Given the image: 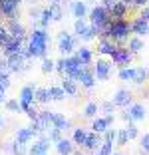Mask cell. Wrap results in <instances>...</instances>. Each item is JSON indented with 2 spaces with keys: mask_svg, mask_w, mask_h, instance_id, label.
<instances>
[{
  "mask_svg": "<svg viewBox=\"0 0 149 155\" xmlns=\"http://www.w3.org/2000/svg\"><path fill=\"white\" fill-rule=\"evenodd\" d=\"M131 30V24L123 18H113L111 26H109V40L113 42H125L127 34Z\"/></svg>",
  "mask_w": 149,
  "mask_h": 155,
  "instance_id": "obj_1",
  "label": "cell"
},
{
  "mask_svg": "<svg viewBox=\"0 0 149 155\" xmlns=\"http://www.w3.org/2000/svg\"><path fill=\"white\" fill-rule=\"evenodd\" d=\"M78 40H80L78 36H72V34H68V32H60V36H58V52L64 56V58L72 56L74 52L78 50Z\"/></svg>",
  "mask_w": 149,
  "mask_h": 155,
  "instance_id": "obj_2",
  "label": "cell"
},
{
  "mask_svg": "<svg viewBox=\"0 0 149 155\" xmlns=\"http://www.w3.org/2000/svg\"><path fill=\"white\" fill-rule=\"evenodd\" d=\"M6 60H8L10 68H12V74H22V72H26V70H28L30 56L26 54V50H22V52H16V54L6 56Z\"/></svg>",
  "mask_w": 149,
  "mask_h": 155,
  "instance_id": "obj_3",
  "label": "cell"
},
{
  "mask_svg": "<svg viewBox=\"0 0 149 155\" xmlns=\"http://www.w3.org/2000/svg\"><path fill=\"white\" fill-rule=\"evenodd\" d=\"M26 54L30 56V58H48V42H40V40H34V38H30L26 44Z\"/></svg>",
  "mask_w": 149,
  "mask_h": 155,
  "instance_id": "obj_4",
  "label": "cell"
},
{
  "mask_svg": "<svg viewBox=\"0 0 149 155\" xmlns=\"http://www.w3.org/2000/svg\"><path fill=\"white\" fill-rule=\"evenodd\" d=\"M34 101H36V87L24 86L22 91H20V107H22V111H28Z\"/></svg>",
  "mask_w": 149,
  "mask_h": 155,
  "instance_id": "obj_5",
  "label": "cell"
},
{
  "mask_svg": "<svg viewBox=\"0 0 149 155\" xmlns=\"http://www.w3.org/2000/svg\"><path fill=\"white\" fill-rule=\"evenodd\" d=\"M50 145H52V139L48 135H42L38 141H34V145L28 147V155H44L48 153Z\"/></svg>",
  "mask_w": 149,
  "mask_h": 155,
  "instance_id": "obj_6",
  "label": "cell"
},
{
  "mask_svg": "<svg viewBox=\"0 0 149 155\" xmlns=\"http://www.w3.org/2000/svg\"><path fill=\"white\" fill-rule=\"evenodd\" d=\"M131 58H133V52H131L129 48H119V46H118V50L111 54V60L118 66H121V68H125V66L129 64Z\"/></svg>",
  "mask_w": 149,
  "mask_h": 155,
  "instance_id": "obj_7",
  "label": "cell"
},
{
  "mask_svg": "<svg viewBox=\"0 0 149 155\" xmlns=\"http://www.w3.org/2000/svg\"><path fill=\"white\" fill-rule=\"evenodd\" d=\"M109 72H111V64L109 62H105V60H98L95 62V66H94V74H95V78L98 80H108L109 78Z\"/></svg>",
  "mask_w": 149,
  "mask_h": 155,
  "instance_id": "obj_8",
  "label": "cell"
},
{
  "mask_svg": "<svg viewBox=\"0 0 149 155\" xmlns=\"http://www.w3.org/2000/svg\"><path fill=\"white\" fill-rule=\"evenodd\" d=\"M131 100H133V96H131L129 90H118L111 101L115 104V107H125V105L131 104Z\"/></svg>",
  "mask_w": 149,
  "mask_h": 155,
  "instance_id": "obj_9",
  "label": "cell"
},
{
  "mask_svg": "<svg viewBox=\"0 0 149 155\" xmlns=\"http://www.w3.org/2000/svg\"><path fill=\"white\" fill-rule=\"evenodd\" d=\"M20 2H22V0H2V2H0V14L12 18L14 14H16V10H18Z\"/></svg>",
  "mask_w": 149,
  "mask_h": 155,
  "instance_id": "obj_10",
  "label": "cell"
},
{
  "mask_svg": "<svg viewBox=\"0 0 149 155\" xmlns=\"http://www.w3.org/2000/svg\"><path fill=\"white\" fill-rule=\"evenodd\" d=\"M131 32L135 34V36H145V34H149V22L143 20L141 16L135 18L133 22H131Z\"/></svg>",
  "mask_w": 149,
  "mask_h": 155,
  "instance_id": "obj_11",
  "label": "cell"
},
{
  "mask_svg": "<svg viewBox=\"0 0 149 155\" xmlns=\"http://www.w3.org/2000/svg\"><path fill=\"white\" fill-rule=\"evenodd\" d=\"M6 28H8V32L12 34L14 38H20V40H24V38H26V32H24V26H22L20 22H16L14 18H10V20H8Z\"/></svg>",
  "mask_w": 149,
  "mask_h": 155,
  "instance_id": "obj_12",
  "label": "cell"
},
{
  "mask_svg": "<svg viewBox=\"0 0 149 155\" xmlns=\"http://www.w3.org/2000/svg\"><path fill=\"white\" fill-rule=\"evenodd\" d=\"M101 137H99V133H95V131H91V133H88V137H86V143H84V147H86L88 151H95L98 147H101Z\"/></svg>",
  "mask_w": 149,
  "mask_h": 155,
  "instance_id": "obj_13",
  "label": "cell"
},
{
  "mask_svg": "<svg viewBox=\"0 0 149 155\" xmlns=\"http://www.w3.org/2000/svg\"><path fill=\"white\" fill-rule=\"evenodd\" d=\"M95 74H94V70H90L86 66V70H84V74H81V78H80V82H81V86L84 87H88V90H91V87L95 86Z\"/></svg>",
  "mask_w": 149,
  "mask_h": 155,
  "instance_id": "obj_14",
  "label": "cell"
},
{
  "mask_svg": "<svg viewBox=\"0 0 149 155\" xmlns=\"http://www.w3.org/2000/svg\"><path fill=\"white\" fill-rule=\"evenodd\" d=\"M74 145H76V143L74 141H70V139H60L58 143H56V151H58L60 155H72L74 153Z\"/></svg>",
  "mask_w": 149,
  "mask_h": 155,
  "instance_id": "obj_15",
  "label": "cell"
},
{
  "mask_svg": "<svg viewBox=\"0 0 149 155\" xmlns=\"http://www.w3.org/2000/svg\"><path fill=\"white\" fill-rule=\"evenodd\" d=\"M98 50H99V54H108V56H111L113 52L118 50V46L113 44V42L109 40V38H101V40H99Z\"/></svg>",
  "mask_w": 149,
  "mask_h": 155,
  "instance_id": "obj_16",
  "label": "cell"
},
{
  "mask_svg": "<svg viewBox=\"0 0 149 155\" xmlns=\"http://www.w3.org/2000/svg\"><path fill=\"white\" fill-rule=\"evenodd\" d=\"M147 78H149V72L143 68V66H137V68H133V80H131L133 84L141 86V84H143L145 80H147Z\"/></svg>",
  "mask_w": 149,
  "mask_h": 155,
  "instance_id": "obj_17",
  "label": "cell"
},
{
  "mask_svg": "<svg viewBox=\"0 0 149 155\" xmlns=\"http://www.w3.org/2000/svg\"><path fill=\"white\" fill-rule=\"evenodd\" d=\"M60 86L64 87V91H66L68 96H76V94H78L76 80H72V78H68V76H64V80H62V84H60Z\"/></svg>",
  "mask_w": 149,
  "mask_h": 155,
  "instance_id": "obj_18",
  "label": "cell"
},
{
  "mask_svg": "<svg viewBox=\"0 0 149 155\" xmlns=\"http://www.w3.org/2000/svg\"><path fill=\"white\" fill-rule=\"evenodd\" d=\"M109 14H111V18H123L127 14V4L125 2H115V4L109 8Z\"/></svg>",
  "mask_w": 149,
  "mask_h": 155,
  "instance_id": "obj_19",
  "label": "cell"
},
{
  "mask_svg": "<svg viewBox=\"0 0 149 155\" xmlns=\"http://www.w3.org/2000/svg\"><path fill=\"white\" fill-rule=\"evenodd\" d=\"M129 114L133 121H141V119H145V107L141 104H133L129 105Z\"/></svg>",
  "mask_w": 149,
  "mask_h": 155,
  "instance_id": "obj_20",
  "label": "cell"
},
{
  "mask_svg": "<svg viewBox=\"0 0 149 155\" xmlns=\"http://www.w3.org/2000/svg\"><path fill=\"white\" fill-rule=\"evenodd\" d=\"M72 12H74V16H76V18H86L88 16V4L86 2H74L72 4Z\"/></svg>",
  "mask_w": 149,
  "mask_h": 155,
  "instance_id": "obj_21",
  "label": "cell"
},
{
  "mask_svg": "<svg viewBox=\"0 0 149 155\" xmlns=\"http://www.w3.org/2000/svg\"><path fill=\"white\" fill-rule=\"evenodd\" d=\"M48 10H50V16H52L54 22H60V20L64 18V10H62V6H60V2H52Z\"/></svg>",
  "mask_w": 149,
  "mask_h": 155,
  "instance_id": "obj_22",
  "label": "cell"
},
{
  "mask_svg": "<svg viewBox=\"0 0 149 155\" xmlns=\"http://www.w3.org/2000/svg\"><path fill=\"white\" fill-rule=\"evenodd\" d=\"M91 129H94L95 133H105L109 129V125H108V121H105V117H94Z\"/></svg>",
  "mask_w": 149,
  "mask_h": 155,
  "instance_id": "obj_23",
  "label": "cell"
},
{
  "mask_svg": "<svg viewBox=\"0 0 149 155\" xmlns=\"http://www.w3.org/2000/svg\"><path fill=\"white\" fill-rule=\"evenodd\" d=\"M10 153L12 155H28V143L12 141L10 143Z\"/></svg>",
  "mask_w": 149,
  "mask_h": 155,
  "instance_id": "obj_24",
  "label": "cell"
},
{
  "mask_svg": "<svg viewBox=\"0 0 149 155\" xmlns=\"http://www.w3.org/2000/svg\"><path fill=\"white\" fill-rule=\"evenodd\" d=\"M95 34H98V28H95L94 24H90V26H88V28H86V30H84V32H81L78 38H80L81 42H91V40L95 38Z\"/></svg>",
  "mask_w": 149,
  "mask_h": 155,
  "instance_id": "obj_25",
  "label": "cell"
},
{
  "mask_svg": "<svg viewBox=\"0 0 149 155\" xmlns=\"http://www.w3.org/2000/svg\"><path fill=\"white\" fill-rule=\"evenodd\" d=\"M32 131H30V127H20L18 131H16V141H20V143H30V139H32Z\"/></svg>",
  "mask_w": 149,
  "mask_h": 155,
  "instance_id": "obj_26",
  "label": "cell"
},
{
  "mask_svg": "<svg viewBox=\"0 0 149 155\" xmlns=\"http://www.w3.org/2000/svg\"><path fill=\"white\" fill-rule=\"evenodd\" d=\"M76 56L81 60V64H86V66L91 62V50H90V48H86V46L78 48V50H76Z\"/></svg>",
  "mask_w": 149,
  "mask_h": 155,
  "instance_id": "obj_27",
  "label": "cell"
},
{
  "mask_svg": "<svg viewBox=\"0 0 149 155\" xmlns=\"http://www.w3.org/2000/svg\"><path fill=\"white\" fill-rule=\"evenodd\" d=\"M48 90H50V97L54 101H62L64 97H66V91H64L62 86H50Z\"/></svg>",
  "mask_w": 149,
  "mask_h": 155,
  "instance_id": "obj_28",
  "label": "cell"
},
{
  "mask_svg": "<svg viewBox=\"0 0 149 155\" xmlns=\"http://www.w3.org/2000/svg\"><path fill=\"white\" fill-rule=\"evenodd\" d=\"M86 137H88V131H86V129L76 127V129H74V137H72V141L76 143V145H84V143H86Z\"/></svg>",
  "mask_w": 149,
  "mask_h": 155,
  "instance_id": "obj_29",
  "label": "cell"
},
{
  "mask_svg": "<svg viewBox=\"0 0 149 155\" xmlns=\"http://www.w3.org/2000/svg\"><path fill=\"white\" fill-rule=\"evenodd\" d=\"M48 100H52L48 87H36V101L38 104H48Z\"/></svg>",
  "mask_w": 149,
  "mask_h": 155,
  "instance_id": "obj_30",
  "label": "cell"
},
{
  "mask_svg": "<svg viewBox=\"0 0 149 155\" xmlns=\"http://www.w3.org/2000/svg\"><path fill=\"white\" fill-rule=\"evenodd\" d=\"M52 125L64 131V129H68V127H70V121H68L66 117H64L62 114H56V115H54V121H52Z\"/></svg>",
  "mask_w": 149,
  "mask_h": 155,
  "instance_id": "obj_31",
  "label": "cell"
},
{
  "mask_svg": "<svg viewBox=\"0 0 149 155\" xmlns=\"http://www.w3.org/2000/svg\"><path fill=\"white\" fill-rule=\"evenodd\" d=\"M133 54H137V52H141L143 50V42H141V38L139 36H133V38H129V46H127Z\"/></svg>",
  "mask_w": 149,
  "mask_h": 155,
  "instance_id": "obj_32",
  "label": "cell"
},
{
  "mask_svg": "<svg viewBox=\"0 0 149 155\" xmlns=\"http://www.w3.org/2000/svg\"><path fill=\"white\" fill-rule=\"evenodd\" d=\"M98 111H99V107H98V104H94V101L86 104V107H84V115L90 117V119H94L95 115H98Z\"/></svg>",
  "mask_w": 149,
  "mask_h": 155,
  "instance_id": "obj_33",
  "label": "cell"
},
{
  "mask_svg": "<svg viewBox=\"0 0 149 155\" xmlns=\"http://www.w3.org/2000/svg\"><path fill=\"white\" fill-rule=\"evenodd\" d=\"M125 131H127V137H129V141H133V139H137V137H139V129H137V125H135L133 121L127 123Z\"/></svg>",
  "mask_w": 149,
  "mask_h": 155,
  "instance_id": "obj_34",
  "label": "cell"
},
{
  "mask_svg": "<svg viewBox=\"0 0 149 155\" xmlns=\"http://www.w3.org/2000/svg\"><path fill=\"white\" fill-rule=\"evenodd\" d=\"M50 20H52V16H50V10H48V8H44V12H42L40 20H38V26L46 30V28L50 26Z\"/></svg>",
  "mask_w": 149,
  "mask_h": 155,
  "instance_id": "obj_35",
  "label": "cell"
},
{
  "mask_svg": "<svg viewBox=\"0 0 149 155\" xmlns=\"http://www.w3.org/2000/svg\"><path fill=\"white\" fill-rule=\"evenodd\" d=\"M86 28H88L86 18H76V22H74V34H76V36H80Z\"/></svg>",
  "mask_w": 149,
  "mask_h": 155,
  "instance_id": "obj_36",
  "label": "cell"
},
{
  "mask_svg": "<svg viewBox=\"0 0 149 155\" xmlns=\"http://www.w3.org/2000/svg\"><path fill=\"white\" fill-rule=\"evenodd\" d=\"M48 137L52 139V143H58L60 139H62V129H58V127L52 125V127L48 129Z\"/></svg>",
  "mask_w": 149,
  "mask_h": 155,
  "instance_id": "obj_37",
  "label": "cell"
},
{
  "mask_svg": "<svg viewBox=\"0 0 149 155\" xmlns=\"http://www.w3.org/2000/svg\"><path fill=\"white\" fill-rule=\"evenodd\" d=\"M54 70H56V62L54 60H50V58L42 60V72L44 74H50V72H54Z\"/></svg>",
  "mask_w": 149,
  "mask_h": 155,
  "instance_id": "obj_38",
  "label": "cell"
},
{
  "mask_svg": "<svg viewBox=\"0 0 149 155\" xmlns=\"http://www.w3.org/2000/svg\"><path fill=\"white\" fill-rule=\"evenodd\" d=\"M56 72L62 74V76L68 74V62H66V58H60L58 62H56Z\"/></svg>",
  "mask_w": 149,
  "mask_h": 155,
  "instance_id": "obj_39",
  "label": "cell"
},
{
  "mask_svg": "<svg viewBox=\"0 0 149 155\" xmlns=\"http://www.w3.org/2000/svg\"><path fill=\"white\" fill-rule=\"evenodd\" d=\"M118 76H119V80H123V82H127V80H133V68H121Z\"/></svg>",
  "mask_w": 149,
  "mask_h": 155,
  "instance_id": "obj_40",
  "label": "cell"
},
{
  "mask_svg": "<svg viewBox=\"0 0 149 155\" xmlns=\"http://www.w3.org/2000/svg\"><path fill=\"white\" fill-rule=\"evenodd\" d=\"M4 107L8 111H20V110H22V107H20V100H6Z\"/></svg>",
  "mask_w": 149,
  "mask_h": 155,
  "instance_id": "obj_41",
  "label": "cell"
},
{
  "mask_svg": "<svg viewBox=\"0 0 149 155\" xmlns=\"http://www.w3.org/2000/svg\"><path fill=\"white\" fill-rule=\"evenodd\" d=\"M99 151H101L104 155H111V153H113V143H111V141H105V139H104V141H101V147H99Z\"/></svg>",
  "mask_w": 149,
  "mask_h": 155,
  "instance_id": "obj_42",
  "label": "cell"
},
{
  "mask_svg": "<svg viewBox=\"0 0 149 155\" xmlns=\"http://www.w3.org/2000/svg\"><path fill=\"white\" fill-rule=\"evenodd\" d=\"M113 107H115V104H113V101H104V104L99 105V110L104 111L105 115H111L113 114Z\"/></svg>",
  "mask_w": 149,
  "mask_h": 155,
  "instance_id": "obj_43",
  "label": "cell"
},
{
  "mask_svg": "<svg viewBox=\"0 0 149 155\" xmlns=\"http://www.w3.org/2000/svg\"><path fill=\"white\" fill-rule=\"evenodd\" d=\"M129 137H127V131L125 129H119L118 131V145H127Z\"/></svg>",
  "mask_w": 149,
  "mask_h": 155,
  "instance_id": "obj_44",
  "label": "cell"
},
{
  "mask_svg": "<svg viewBox=\"0 0 149 155\" xmlns=\"http://www.w3.org/2000/svg\"><path fill=\"white\" fill-rule=\"evenodd\" d=\"M141 153L149 155V133H145V135L141 137Z\"/></svg>",
  "mask_w": 149,
  "mask_h": 155,
  "instance_id": "obj_45",
  "label": "cell"
},
{
  "mask_svg": "<svg viewBox=\"0 0 149 155\" xmlns=\"http://www.w3.org/2000/svg\"><path fill=\"white\" fill-rule=\"evenodd\" d=\"M42 12H44V10H40L36 4H34V6L30 8V18L34 20V22H38V20H40V16H42Z\"/></svg>",
  "mask_w": 149,
  "mask_h": 155,
  "instance_id": "obj_46",
  "label": "cell"
},
{
  "mask_svg": "<svg viewBox=\"0 0 149 155\" xmlns=\"http://www.w3.org/2000/svg\"><path fill=\"white\" fill-rule=\"evenodd\" d=\"M104 139L105 141H118V131H115V129H108V131L104 133Z\"/></svg>",
  "mask_w": 149,
  "mask_h": 155,
  "instance_id": "obj_47",
  "label": "cell"
},
{
  "mask_svg": "<svg viewBox=\"0 0 149 155\" xmlns=\"http://www.w3.org/2000/svg\"><path fill=\"white\" fill-rule=\"evenodd\" d=\"M26 115H28V117L32 119V121H34V119H38V115H40V111H36L34 107H30V110L26 111Z\"/></svg>",
  "mask_w": 149,
  "mask_h": 155,
  "instance_id": "obj_48",
  "label": "cell"
},
{
  "mask_svg": "<svg viewBox=\"0 0 149 155\" xmlns=\"http://www.w3.org/2000/svg\"><path fill=\"white\" fill-rule=\"evenodd\" d=\"M0 104H6V87L0 84Z\"/></svg>",
  "mask_w": 149,
  "mask_h": 155,
  "instance_id": "obj_49",
  "label": "cell"
},
{
  "mask_svg": "<svg viewBox=\"0 0 149 155\" xmlns=\"http://www.w3.org/2000/svg\"><path fill=\"white\" fill-rule=\"evenodd\" d=\"M139 16H141L143 20H147V22H149V6H143V10H141Z\"/></svg>",
  "mask_w": 149,
  "mask_h": 155,
  "instance_id": "obj_50",
  "label": "cell"
},
{
  "mask_svg": "<svg viewBox=\"0 0 149 155\" xmlns=\"http://www.w3.org/2000/svg\"><path fill=\"white\" fill-rule=\"evenodd\" d=\"M115 2H118V0H101V6H105V8L109 10L113 4H115Z\"/></svg>",
  "mask_w": 149,
  "mask_h": 155,
  "instance_id": "obj_51",
  "label": "cell"
},
{
  "mask_svg": "<svg viewBox=\"0 0 149 155\" xmlns=\"http://www.w3.org/2000/svg\"><path fill=\"white\" fill-rule=\"evenodd\" d=\"M121 119H123V121H127V123H129V121H133V119H131V114H129V110H127V111H123V114H121Z\"/></svg>",
  "mask_w": 149,
  "mask_h": 155,
  "instance_id": "obj_52",
  "label": "cell"
},
{
  "mask_svg": "<svg viewBox=\"0 0 149 155\" xmlns=\"http://www.w3.org/2000/svg\"><path fill=\"white\" fill-rule=\"evenodd\" d=\"M147 2H149V0H133V4H135V6H145Z\"/></svg>",
  "mask_w": 149,
  "mask_h": 155,
  "instance_id": "obj_53",
  "label": "cell"
},
{
  "mask_svg": "<svg viewBox=\"0 0 149 155\" xmlns=\"http://www.w3.org/2000/svg\"><path fill=\"white\" fill-rule=\"evenodd\" d=\"M105 121H108V125H111V123H113V114L111 115H105Z\"/></svg>",
  "mask_w": 149,
  "mask_h": 155,
  "instance_id": "obj_54",
  "label": "cell"
},
{
  "mask_svg": "<svg viewBox=\"0 0 149 155\" xmlns=\"http://www.w3.org/2000/svg\"><path fill=\"white\" fill-rule=\"evenodd\" d=\"M121 2H125L127 6H129V2H131V4H133V0H121Z\"/></svg>",
  "mask_w": 149,
  "mask_h": 155,
  "instance_id": "obj_55",
  "label": "cell"
},
{
  "mask_svg": "<svg viewBox=\"0 0 149 155\" xmlns=\"http://www.w3.org/2000/svg\"><path fill=\"white\" fill-rule=\"evenodd\" d=\"M72 155H84V153H81V151H74Z\"/></svg>",
  "mask_w": 149,
  "mask_h": 155,
  "instance_id": "obj_56",
  "label": "cell"
},
{
  "mask_svg": "<svg viewBox=\"0 0 149 155\" xmlns=\"http://www.w3.org/2000/svg\"><path fill=\"white\" fill-rule=\"evenodd\" d=\"M2 123H4V121H2V115H0V129H2Z\"/></svg>",
  "mask_w": 149,
  "mask_h": 155,
  "instance_id": "obj_57",
  "label": "cell"
},
{
  "mask_svg": "<svg viewBox=\"0 0 149 155\" xmlns=\"http://www.w3.org/2000/svg\"><path fill=\"white\" fill-rule=\"evenodd\" d=\"M95 155H104V153H101V151H95Z\"/></svg>",
  "mask_w": 149,
  "mask_h": 155,
  "instance_id": "obj_58",
  "label": "cell"
},
{
  "mask_svg": "<svg viewBox=\"0 0 149 155\" xmlns=\"http://www.w3.org/2000/svg\"><path fill=\"white\" fill-rule=\"evenodd\" d=\"M111 155H121V153H118V151H115V153H111Z\"/></svg>",
  "mask_w": 149,
  "mask_h": 155,
  "instance_id": "obj_59",
  "label": "cell"
},
{
  "mask_svg": "<svg viewBox=\"0 0 149 155\" xmlns=\"http://www.w3.org/2000/svg\"><path fill=\"white\" fill-rule=\"evenodd\" d=\"M52 2H60V0H52Z\"/></svg>",
  "mask_w": 149,
  "mask_h": 155,
  "instance_id": "obj_60",
  "label": "cell"
},
{
  "mask_svg": "<svg viewBox=\"0 0 149 155\" xmlns=\"http://www.w3.org/2000/svg\"><path fill=\"white\" fill-rule=\"evenodd\" d=\"M0 2H2V0H0Z\"/></svg>",
  "mask_w": 149,
  "mask_h": 155,
  "instance_id": "obj_61",
  "label": "cell"
},
{
  "mask_svg": "<svg viewBox=\"0 0 149 155\" xmlns=\"http://www.w3.org/2000/svg\"><path fill=\"white\" fill-rule=\"evenodd\" d=\"M147 72H149V70H147Z\"/></svg>",
  "mask_w": 149,
  "mask_h": 155,
  "instance_id": "obj_62",
  "label": "cell"
}]
</instances>
